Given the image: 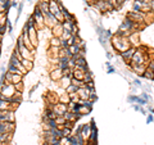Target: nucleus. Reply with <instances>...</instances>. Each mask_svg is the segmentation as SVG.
Wrapping results in <instances>:
<instances>
[{
	"instance_id": "1",
	"label": "nucleus",
	"mask_w": 154,
	"mask_h": 145,
	"mask_svg": "<svg viewBox=\"0 0 154 145\" xmlns=\"http://www.w3.org/2000/svg\"><path fill=\"white\" fill-rule=\"evenodd\" d=\"M110 45H112L114 51H118V54L130 49V48L132 46L131 42L128 40V37L121 36V35H118V33H114V35L110 37Z\"/></svg>"
},
{
	"instance_id": "2",
	"label": "nucleus",
	"mask_w": 154,
	"mask_h": 145,
	"mask_svg": "<svg viewBox=\"0 0 154 145\" xmlns=\"http://www.w3.org/2000/svg\"><path fill=\"white\" fill-rule=\"evenodd\" d=\"M135 51H136V48H134V46H131L130 49H127V50H125V51H122V53H119V57L123 59V62L126 64H130L131 63V59H132V57H134V54H135Z\"/></svg>"
},
{
	"instance_id": "3",
	"label": "nucleus",
	"mask_w": 154,
	"mask_h": 145,
	"mask_svg": "<svg viewBox=\"0 0 154 145\" xmlns=\"http://www.w3.org/2000/svg\"><path fill=\"white\" fill-rule=\"evenodd\" d=\"M0 121H3V122H14L16 121L14 110H0Z\"/></svg>"
},
{
	"instance_id": "4",
	"label": "nucleus",
	"mask_w": 154,
	"mask_h": 145,
	"mask_svg": "<svg viewBox=\"0 0 154 145\" xmlns=\"http://www.w3.org/2000/svg\"><path fill=\"white\" fill-rule=\"evenodd\" d=\"M51 109L58 114V116H63L67 110H68V104L67 103H62V101H58L57 104L51 105Z\"/></svg>"
},
{
	"instance_id": "5",
	"label": "nucleus",
	"mask_w": 154,
	"mask_h": 145,
	"mask_svg": "<svg viewBox=\"0 0 154 145\" xmlns=\"http://www.w3.org/2000/svg\"><path fill=\"white\" fill-rule=\"evenodd\" d=\"M80 135L82 136V139L85 140V141H88V140L90 139L91 136V132H93V128H91V125H82V126L80 127Z\"/></svg>"
},
{
	"instance_id": "6",
	"label": "nucleus",
	"mask_w": 154,
	"mask_h": 145,
	"mask_svg": "<svg viewBox=\"0 0 154 145\" xmlns=\"http://www.w3.org/2000/svg\"><path fill=\"white\" fill-rule=\"evenodd\" d=\"M91 89H89L88 86H81V88L77 89V94H79L80 96V99H82V100H89L90 99V95H91Z\"/></svg>"
},
{
	"instance_id": "7",
	"label": "nucleus",
	"mask_w": 154,
	"mask_h": 145,
	"mask_svg": "<svg viewBox=\"0 0 154 145\" xmlns=\"http://www.w3.org/2000/svg\"><path fill=\"white\" fill-rule=\"evenodd\" d=\"M49 77H50L51 81L58 82L62 77H63V71H62L59 67H55V68H53V69L49 71Z\"/></svg>"
},
{
	"instance_id": "8",
	"label": "nucleus",
	"mask_w": 154,
	"mask_h": 145,
	"mask_svg": "<svg viewBox=\"0 0 154 145\" xmlns=\"http://www.w3.org/2000/svg\"><path fill=\"white\" fill-rule=\"evenodd\" d=\"M60 2L59 0H49V12L51 14H55L60 12Z\"/></svg>"
},
{
	"instance_id": "9",
	"label": "nucleus",
	"mask_w": 154,
	"mask_h": 145,
	"mask_svg": "<svg viewBox=\"0 0 154 145\" xmlns=\"http://www.w3.org/2000/svg\"><path fill=\"white\" fill-rule=\"evenodd\" d=\"M64 32V27H63V23L58 22L57 25L51 28V33L53 36H57V37H62V35H63Z\"/></svg>"
},
{
	"instance_id": "10",
	"label": "nucleus",
	"mask_w": 154,
	"mask_h": 145,
	"mask_svg": "<svg viewBox=\"0 0 154 145\" xmlns=\"http://www.w3.org/2000/svg\"><path fill=\"white\" fill-rule=\"evenodd\" d=\"M37 7H38V9L41 11V13L44 14H48V13H50L49 12V2H45V0H40V2L37 3Z\"/></svg>"
},
{
	"instance_id": "11",
	"label": "nucleus",
	"mask_w": 154,
	"mask_h": 145,
	"mask_svg": "<svg viewBox=\"0 0 154 145\" xmlns=\"http://www.w3.org/2000/svg\"><path fill=\"white\" fill-rule=\"evenodd\" d=\"M22 64L23 67L28 71V72H31L33 69V67H35V60H31V59H22Z\"/></svg>"
},
{
	"instance_id": "12",
	"label": "nucleus",
	"mask_w": 154,
	"mask_h": 145,
	"mask_svg": "<svg viewBox=\"0 0 154 145\" xmlns=\"http://www.w3.org/2000/svg\"><path fill=\"white\" fill-rule=\"evenodd\" d=\"M143 77H145V79L153 81L154 80V71L150 68V67H146V69H145V72H144Z\"/></svg>"
},
{
	"instance_id": "13",
	"label": "nucleus",
	"mask_w": 154,
	"mask_h": 145,
	"mask_svg": "<svg viewBox=\"0 0 154 145\" xmlns=\"http://www.w3.org/2000/svg\"><path fill=\"white\" fill-rule=\"evenodd\" d=\"M77 89H79V88H77V86H75V85H72V84H71V85L68 86V88L66 89V91H67V93H68V94H71V93H76Z\"/></svg>"
},
{
	"instance_id": "14",
	"label": "nucleus",
	"mask_w": 154,
	"mask_h": 145,
	"mask_svg": "<svg viewBox=\"0 0 154 145\" xmlns=\"http://www.w3.org/2000/svg\"><path fill=\"white\" fill-rule=\"evenodd\" d=\"M85 85L88 86L89 89H91V90H95V84H94V81H89V82H86Z\"/></svg>"
},
{
	"instance_id": "15",
	"label": "nucleus",
	"mask_w": 154,
	"mask_h": 145,
	"mask_svg": "<svg viewBox=\"0 0 154 145\" xmlns=\"http://www.w3.org/2000/svg\"><path fill=\"white\" fill-rule=\"evenodd\" d=\"M116 2H117V9H119V8H121V7L125 3L127 2V0H116Z\"/></svg>"
}]
</instances>
